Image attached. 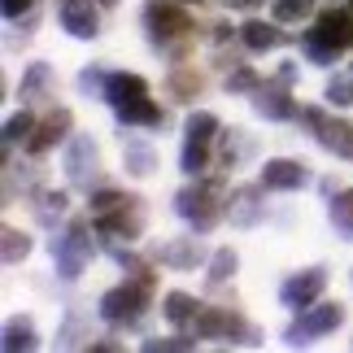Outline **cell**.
Returning <instances> with one entry per match:
<instances>
[{"instance_id":"1","label":"cell","mask_w":353,"mask_h":353,"mask_svg":"<svg viewBox=\"0 0 353 353\" xmlns=\"http://www.w3.org/2000/svg\"><path fill=\"white\" fill-rule=\"evenodd\" d=\"M105 101L114 105V114L122 127H157L161 110L148 101V83L140 74H110L105 83Z\"/></svg>"},{"instance_id":"2","label":"cell","mask_w":353,"mask_h":353,"mask_svg":"<svg viewBox=\"0 0 353 353\" xmlns=\"http://www.w3.org/2000/svg\"><path fill=\"white\" fill-rule=\"evenodd\" d=\"M148 292H153V275L140 270L135 283H118L101 296V319L114 323V327H131V323L144 319V305H148Z\"/></svg>"},{"instance_id":"3","label":"cell","mask_w":353,"mask_h":353,"mask_svg":"<svg viewBox=\"0 0 353 353\" xmlns=\"http://www.w3.org/2000/svg\"><path fill=\"white\" fill-rule=\"evenodd\" d=\"M174 210H179L196 232H210V227L219 223V214H223V188L214 179H201L196 188H183V192L174 196Z\"/></svg>"},{"instance_id":"4","label":"cell","mask_w":353,"mask_h":353,"mask_svg":"<svg viewBox=\"0 0 353 353\" xmlns=\"http://www.w3.org/2000/svg\"><path fill=\"white\" fill-rule=\"evenodd\" d=\"M214 140H219V118L214 114H192L188 118V127H183V153H179V166L188 170V174H201L210 166V148H214Z\"/></svg>"},{"instance_id":"5","label":"cell","mask_w":353,"mask_h":353,"mask_svg":"<svg viewBox=\"0 0 353 353\" xmlns=\"http://www.w3.org/2000/svg\"><path fill=\"white\" fill-rule=\"evenodd\" d=\"M52 262H57V275L61 279H79L92 262V236H88V223H70L65 236L52 240Z\"/></svg>"},{"instance_id":"6","label":"cell","mask_w":353,"mask_h":353,"mask_svg":"<svg viewBox=\"0 0 353 353\" xmlns=\"http://www.w3.org/2000/svg\"><path fill=\"white\" fill-rule=\"evenodd\" d=\"M345 323V305L341 301H327V305H310L301 310V319L288 327V345H305V341H314V336H327L336 332Z\"/></svg>"},{"instance_id":"7","label":"cell","mask_w":353,"mask_h":353,"mask_svg":"<svg viewBox=\"0 0 353 353\" xmlns=\"http://www.w3.org/2000/svg\"><path fill=\"white\" fill-rule=\"evenodd\" d=\"M144 26H148V39L153 44H170V39L188 35V13L179 5H170V0H148L144 5Z\"/></svg>"},{"instance_id":"8","label":"cell","mask_w":353,"mask_h":353,"mask_svg":"<svg viewBox=\"0 0 353 353\" xmlns=\"http://www.w3.org/2000/svg\"><path fill=\"white\" fill-rule=\"evenodd\" d=\"M301 122L314 127V140L336 157H353V127L341 118H327L323 110H301Z\"/></svg>"},{"instance_id":"9","label":"cell","mask_w":353,"mask_h":353,"mask_svg":"<svg viewBox=\"0 0 353 353\" xmlns=\"http://www.w3.org/2000/svg\"><path fill=\"white\" fill-rule=\"evenodd\" d=\"M327 288V270L323 266H310L301 270V275H292V279H283V288H279V301L288 305V310H310L319 301V292Z\"/></svg>"},{"instance_id":"10","label":"cell","mask_w":353,"mask_h":353,"mask_svg":"<svg viewBox=\"0 0 353 353\" xmlns=\"http://www.w3.org/2000/svg\"><path fill=\"white\" fill-rule=\"evenodd\" d=\"M310 35L332 48H353V9H323L319 26H310Z\"/></svg>"},{"instance_id":"11","label":"cell","mask_w":353,"mask_h":353,"mask_svg":"<svg viewBox=\"0 0 353 353\" xmlns=\"http://www.w3.org/2000/svg\"><path fill=\"white\" fill-rule=\"evenodd\" d=\"M97 227H101L105 236H127V240H135V236L144 232V205H140V196H127L114 214L97 219Z\"/></svg>"},{"instance_id":"12","label":"cell","mask_w":353,"mask_h":353,"mask_svg":"<svg viewBox=\"0 0 353 353\" xmlns=\"http://www.w3.org/2000/svg\"><path fill=\"white\" fill-rule=\"evenodd\" d=\"M97 5L101 0H61V26L74 39H97Z\"/></svg>"},{"instance_id":"13","label":"cell","mask_w":353,"mask_h":353,"mask_svg":"<svg viewBox=\"0 0 353 353\" xmlns=\"http://www.w3.org/2000/svg\"><path fill=\"white\" fill-rule=\"evenodd\" d=\"M305 179H310V170L292 157H275V161L262 166V188H275V192H292V188H301Z\"/></svg>"},{"instance_id":"14","label":"cell","mask_w":353,"mask_h":353,"mask_svg":"<svg viewBox=\"0 0 353 353\" xmlns=\"http://www.w3.org/2000/svg\"><path fill=\"white\" fill-rule=\"evenodd\" d=\"M92 170H97V144L88 135H74L70 153H65V174L70 183H92Z\"/></svg>"},{"instance_id":"15","label":"cell","mask_w":353,"mask_h":353,"mask_svg":"<svg viewBox=\"0 0 353 353\" xmlns=\"http://www.w3.org/2000/svg\"><path fill=\"white\" fill-rule=\"evenodd\" d=\"M65 131H70V110H52V114L35 127L31 140H26V148H31V153H48L57 140H65Z\"/></svg>"},{"instance_id":"16","label":"cell","mask_w":353,"mask_h":353,"mask_svg":"<svg viewBox=\"0 0 353 353\" xmlns=\"http://www.w3.org/2000/svg\"><path fill=\"white\" fill-rule=\"evenodd\" d=\"M253 110L257 114H262V118H270V122H283V118H292L296 114V105L288 101V92H283V88H262V83H257V92H253Z\"/></svg>"},{"instance_id":"17","label":"cell","mask_w":353,"mask_h":353,"mask_svg":"<svg viewBox=\"0 0 353 353\" xmlns=\"http://www.w3.org/2000/svg\"><path fill=\"white\" fill-rule=\"evenodd\" d=\"M196 332L205 341H219V336H236V332H249V327L236 314H227V310H205V314H196Z\"/></svg>"},{"instance_id":"18","label":"cell","mask_w":353,"mask_h":353,"mask_svg":"<svg viewBox=\"0 0 353 353\" xmlns=\"http://www.w3.org/2000/svg\"><path fill=\"white\" fill-rule=\"evenodd\" d=\"M161 262H166L170 270H192L201 262V240L196 236H188V240H174L161 249Z\"/></svg>"},{"instance_id":"19","label":"cell","mask_w":353,"mask_h":353,"mask_svg":"<svg viewBox=\"0 0 353 353\" xmlns=\"http://www.w3.org/2000/svg\"><path fill=\"white\" fill-rule=\"evenodd\" d=\"M240 35H244V44H249L253 52H266V48H279L283 44V31H279V26H270V22H244Z\"/></svg>"},{"instance_id":"20","label":"cell","mask_w":353,"mask_h":353,"mask_svg":"<svg viewBox=\"0 0 353 353\" xmlns=\"http://www.w3.org/2000/svg\"><path fill=\"white\" fill-rule=\"evenodd\" d=\"M122 157H127V170L135 174V179H148L157 166V157H153V148L140 144V140H127V148H122Z\"/></svg>"},{"instance_id":"21","label":"cell","mask_w":353,"mask_h":353,"mask_svg":"<svg viewBox=\"0 0 353 353\" xmlns=\"http://www.w3.org/2000/svg\"><path fill=\"white\" fill-rule=\"evenodd\" d=\"M327 219H332V227H336L341 236H353V188H345V192L332 196Z\"/></svg>"},{"instance_id":"22","label":"cell","mask_w":353,"mask_h":353,"mask_svg":"<svg viewBox=\"0 0 353 353\" xmlns=\"http://www.w3.org/2000/svg\"><path fill=\"white\" fill-rule=\"evenodd\" d=\"M161 314H166V319L174 323V327H183V323H192V319L201 314V310H196V301H192L188 292H170L166 301H161Z\"/></svg>"},{"instance_id":"23","label":"cell","mask_w":353,"mask_h":353,"mask_svg":"<svg viewBox=\"0 0 353 353\" xmlns=\"http://www.w3.org/2000/svg\"><path fill=\"white\" fill-rule=\"evenodd\" d=\"M257 210H262V201H257V188H240L236 201H232V223H240V227L257 223Z\"/></svg>"},{"instance_id":"24","label":"cell","mask_w":353,"mask_h":353,"mask_svg":"<svg viewBox=\"0 0 353 353\" xmlns=\"http://www.w3.org/2000/svg\"><path fill=\"white\" fill-rule=\"evenodd\" d=\"M48 83H52V70H48L44 61H35L31 70L22 74V97H26V101H44V92H48Z\"/></svg>"},{"instance_id":"25","label":"cell","mask_w":353,"mask_h":353,"mask_svg":"<svg viewBox=\"0 0 353 353\" xmlns=\"http://www.w3.org/2000/svg\"><path fill=\"white\" fill-rule=\"evenodd\" d=\"M5 349L9 353H18V349H35V327L26 319H13L9 327H5Z\"/></svg>"},{"instance_id":"26","label":"cell","mask_w":353,"mask_h":353,"mask_svg":"<svg viewBox=\"0 0 353 353\" xmlns=\"http://www.w3.org/2000/svg\"><path fill=\"white\" fill-rule=\"evenodd\" d=\"M201 88H205V79H201L196 70H174V74H170V92H174V101H192Z\"/></svg>"},{"instance_id":"27","label":"cell","mask_w":353,"mask_h":353,"mask_svg":"<svg viewBox=\"0 0 353 353\" xmlns=\"http://www.w3.org/2000/svg\"><path fill=\"white\" fill-rule=\"evenodd\" d=\"M314 13V0H275V22H301Z\"/></svg>"},{"instance_id":"28","label":"cell","mask_w":353,"mask_h":353,"mask_svg":"<svg viewBox=\"0 0 353 353\" xmlns=\"http://www.w3.org/2000/svg\"><path fill=\"white\" fill-rule=\"evenodd\" d=\"M26 253H31V240L22 232H13V227H5V266H18Z\"/></svg>"},{"instance_id":"29","label":"cell","mask_w":353,"mask_h":353,"mask_svg":"<svg viewBox=\"0 0 353 353\" xmlns=\"http://www.w3.org/2000/svg\"><path fill=\"white\" fill-rule=\"evenodd\" d=\"M31 131H35V118L31 114H13L9 122H5V144H18V140H31Z\"/></svg>"},{"instance_id":"30","label":"cell","mask_w":353,"mask_h":353,"mask_svg":"<svg viewBox=\"0 0 353 353\" xmlns=\"http://www.w3.org/2000/svg\"><path fill=\"white\" fill-rule=\"evenodd\" d=\"M122 192H114V188H101V192H92V219H105V214H114L122 205Z\"/></svg>"},{"instance_id":"31","label":"cell","mask_w":353,"mask_h":353,"mask_svg":"<svg viewBox=\"0 0 353 353\" xmlns=\"http://www.w3.org/2000/svg\"><path fill=\"white\" fill-rule=\"evenodd\" d=\"M301 48H305V57L314 61V65H332V61H336V52H341V48L323 44V39H314V35H305V39H301Z\"/></svg>"},{"instance_id":"32","label":"cell","mask_w":353,"mask_h":353,"mask_svg":"<svg viewBox=\"0 0 353 353\" xmlns=\"http://www.w3.org/2000/svg\"><path fill=\"white\" fill-rule=\"evenodd\" d=\"M227 275H236V253L232 249H219L210 262V283H223Z\"/></svg>"},{"instance_id":"33","label":"cell","mask_w":353,"mask_h":353,"mask_svg":"<svg viewBox=\"0 0 353 353\" xmlns=\"http://www.w3.org/2000/svg\"><path fill=\"white\" fill-rule=\"evenodd\" d=\"M327 101L332 105H353V74H336L327 83Z\"/></svg>"},{"instance_id":"34","label":"cell","mask_w":353,"mask_h":353,"mask_svg":"<svg viewBox=\"0 0 353 353\" xmlns=\"http://www.w3.org/2000/svg\"><path fill=\"white\" fill-rule=\"evenodd\" d=\"M57 214H65V192H44V196H39V219L52 223Z\"/></svg>"},{"instance_id":"35","label":"cell","mask_w":353,"mask_h":353,"mask_svg":"<svg viewBox=\"0 0 353 353\" xmlns=\"http://www.w3.org/2000/svg\"><path fill=\"white\" fill-rule=\"evenodd\" d=\"M105 83H110V74H105V70H83V74H79V88L97 92V97H105Z\"/></svg>"},{"instance_id":"36","label":"cell","mask_w":353,"mask_h":353,"mask_svg":"<svg viewBox=\"0 0 353 353\" xmlns=\"http://www.w3.org/2000/svg\"><path fill=\"white\" fill-rule=\"evenodd\" d=\"M227 92H257V74L253 70H236L227 79Z\"/></svg>"},{"instance_id":"37","label":"cell","mask_w":353,"mask_h":353,"mask_svg":"<svg viewBox=\"0 0 353 353\" xmlns=\"http://www.w3.org/2000/svg\"><path fill=\"white\" fill-rule=\"evenodd\" d=\"M144 349H192V341H183V336H170V341H144Z\"/></svg>"},{"instance_id":"38","label":"cell","mask_w":353,"mask_h":353,"mask_svg":"<svg viewBox=\"0 0 353 353\" xmlns=\"http://www.w3.org/2000/svg\"><path fill=\"white\" fill-rule=\"evenodd\" d=\"M31 9V0H5V18H22Z\"/></svg>"},{"instance_id":"39","label":"cell","mask_w":353,"mask_h":353,"mask_svg":"<svg viewBox=\"0 0 353 353\" xmlns=\"http://www.w3.org/2000/svg\"><path fill=\"white\" fill-rule=\"evenodd\" d=\"M227 5H232V9H257L262 0H227Z\"/></svg>"},{"instance_id":"40","label":"cell","mask_w":353,"mask_h":353,"mask_svg":"<svg viewBox=\"0 0 353 353\" xmlns=\"http://www.w3.org/2000/svg\"><path fill=\"white\" fill-rule=\"evenodd\" d=\"M101 5H105V9H114V5H118V0H101Z\"/></svg>"},{"instance_id":"41","label":"cell","mask_w":353,"mask_h":353,"mask_svg":"<svg viewBox=\"0 0 353 353\" xmlns=\"http://www.w3.org/2000/svg\"><path fill=\"white\" fill-rule=\"evenodd\" d=\"M183 5H192V0H183ZM196 5H201V0H196Z\"/></svg>"}]
</instances>
